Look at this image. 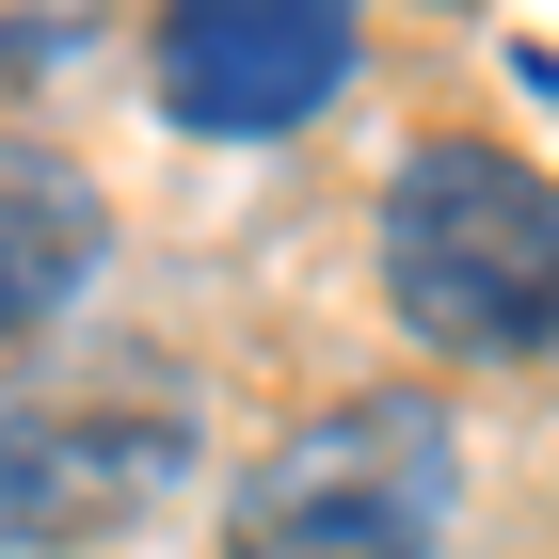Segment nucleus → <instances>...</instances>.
Returning <instances> with one entry per match:
<instances>
[{
  "label": "nucleus",
  "mask_w": 559,
  "mask_h": 559,
  "mask_svg": "<svg viewBox=\"0 0 559 559\" xmlns=\"http://www.w3.org/2000/svg\"><path fill=\"white\" fill-rule=\"evenodd\" d=\"M464 512V448L448 416L400 384L368 400H320L304 431H272L240 512H224V559H431Z\"/></svg>",
  "instance_id": "obj_2"
},
{
  "label": "nucleus",
  "mask_w": 559,
  "mask_h": 559,
  "mask_svg": "<svg viewBox=\"0 0 559 559\" xmlns=\"http://www.w3.org/2000/svg\"><path fill=\"white\" fill-rule=\"evenodd\" d=\"M81 288H96V192L48 144H0V352L48 336Z\"/></svg>",
  "instance_id": "obj_5"
},
{
  "label": "nucleus",
  "mask_w": 559,
  "mask_h": 559,
  "mask_svg": "<svg viewBox=\"0 0 559 559\" xmlns=\"http://www.w3.org/2000/svg\"><path fill=\"white\" fill-rule=\"evenodd\" d=\"M160 112L209 144H272L304 129L320 96L352 81V16L336 0H192V16H160Z\"/></svg>",
  "instance_id": "obj_4"
},
{
  "label": "nucleus",
  "mask_w": 559,
  "mask_h": 559,
  "mask_svg": "<svg viewBox=\"0 0 559 559\" xmlns=\"http://www.w3.org/2000/svg\"><path fill=\"white\" fill-rule=\"evenodd\" d=\"M384 304L431 352H479V368L544 352L559 336V192L512 144H464V129L416 144L384 176Z\"/></svg>",
  "instance_id": "obj_1"
},
{
  "label": "nucleus",
  "mask_w": 559,
  "mask_h": 559,
  "mask_svg": "<svg viewBox=\"0 0 559 559\" xmlns=\"http://www.w3.org/2000/svg\"><path fill=\"white\" fill-rule=\"evenodd\" d=\"M192 464V384L176 368H64L0 400V544H96L176 496Z\"/></svg>",
  "instance_id": "obj_3"
}]
</instances>
